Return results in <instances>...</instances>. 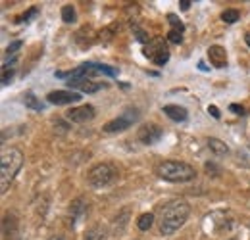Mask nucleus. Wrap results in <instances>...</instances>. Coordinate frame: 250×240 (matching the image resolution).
<instances>
[{"mask_svg": "<svg viewBox=\"0 0 250 240\" xmlns=\"http://www.w3.org/2000/svg\"><path fill=\"white\" fill-rule=\"evenodd\" d=\"M188 213H190V206L187 204V200H171L164 204L158 213L160 235L169 237L175 231H179L188 219Z\"/></svg>", "mask_w": 250, "mask_h": 240, "instance_id": "1", "label": "nucleus"}, {"mask_svg": "<svg viewBox=\"0 0 250 240\" xmlns=\"http://www.w3.org/2000/svg\"><path fill=\"white\" fill-rule=\"evenodd\" d=\"M23 165V154L18 148H6L0 156V192L4 194Z\"/></svg>", "mask_w": 250, "mask_h": 240, "instance_id": "2", "label": "nucleus"}, {"mask_svg": "<svg viewBox=\"0 0 250 240\" xmlns=\"http://www.w3.org/2000/svg\"><path fill=\"white\" fill-rule=\"evenodd\" d=\"M154 173L160 179L167 180V182H188V180H192L196 177V171H194V167L190 163L175 161V160L160 161L154 167Z\"/></svg>", "mask_w": 250, "mask_h": 240, "instance_id": "3", "label": "nucleus"}, {"mask_svg": "<svg viewBox=\"0 0 250 240\" xmlns=\"http://www.w3.org/2000/svg\"><path fill=\"white\" fill-rule=\"evenodd\" d=\"M116 179H118V169L112 163H106V161L96 163L94 167L89 169V175H87V182L93 188L108 186V184H112Z\"/></svg>", "mask_w": 250, "mask_h": 240, "instance_id": "4", "label": "nucleus"}, {"mask_svg": "<svg viewBox=\"0 0 250 240\" xmlns=\"http://www.w3.org/2000/svg\"><path fill=\"white\" fill-rule=\"evenodd\" d=\"M135 121H139V112H137L135 108H133V110H125L120 118L108 121V123L102 127V131H104V133H122V131H127L129 127H133Z\"/></svg>", "mask_w": 250, "mask_h": 240, "instance_id": "5", "label": "nucleus"}, {"mask_svg": "<svg viewBox=\"0 0 250 240\" xmlns=\"http://www.w3.org/2000/svg\"><path fill=\"white\" fill-rule=\"evenodd\" d=\"M143 54L148 60L154 61L156 65H164V63H167V60H169V50H167V46L164 44L162 39H152L148 44H145Z\"/></svg>", "mask_w": 250, "mask_h": 240, "instance_id": "6", "label": "nucleus"}, {"mask_svg": "<svg viewBox=\"0 0 250 240\" xmlns=\"http://www.w3.org/2000/svg\"><path fill=\"white\" fill-rule=\"evenodd\" d=\"M162 137H164V129H162L160 125H156V123H146V125H143V127L139 129V133H137L139 142H141V144H146V146L156 144Z\"/></svg>", "mask_w": 250, "mask_h": 240, "instance_id": "7", "label": "nucleus"}, {"mask_svg": "<svg viewBox=\"0 0 250 240\" xmlns=\"http://www.w3.org/2000/svg\"><path fill=\"white\" fill-rule=\"evenodd\" d=\"M87 211H89V202H87V198H85V196L75 198V200L69 204V208H67V219H69V225H71V227H75L79 221H83V217L87 215Z\"/></svg>", "mask_w": 250, "mask_h": 240, "instance_id": "8", "label": "nucleus"}, {"mask_svg": "<svg viewBox=\"0 0 250 240\" xmlns=\"http://www.w3.org/2000/svg\"><path fill=\"white\" fill-rule=\"evenodd\" d=\"M94 116H96V112H94V106H91V104H85V106H79V108H71V110H67V114H65L67 121L79 123V125L93 121Z\"/></svg>", "mask_w": 250, "mask_h": 240, "instance_id": "9", "label": "nucleus"}, {"mask_svg": "<svg viewBox=\"0 0 250 240\" xmlns=\"http://www.w3.org/2000/svg\"><path fill=\"white\" fill-rule=\"evenodd\" d=\"M46 100L50 104H56V106H67V104H75L81 100V94L75 92V90H52Z\"/></svg>", "mask_w": 250, "mask_h": 240, "instance_id": "10", "label": "nucleus"}, {"mask_svg": "<svg viewBox=\"0 0 250 240\" xmlns=\"http://www.w3.org/2000/svg\"><path fill=\"white\" fill-rule=\"evenodd\" d=\"M65 85L69 89H77L81 90V92H87V94H94V92H98V90L104 87V85L96 83L93 79H87V77H69L65 81Z\"/></svg>", "mask_w": 250, "mask_h": 240, "instance_id": "11", "label": "nucleus"}, {"mask_svg": "<svg viewBox=\"0 0 250 240\" xmlns=\"http://www.w3.org/2000/svg\"><path fill=\"white\" fill-rule=\"evenodd\" d=\"M208 58H210V63L214 65V67H225L227 65V52H225V48L223 46H219V44H214V46H210L208 48Z\"/></svg>", "mask_w": 250, "mask_h": 240, "instance_id": "12", "label": "nucleus"}, {"mask_svg": "<svg viewBox=\"0 0 250 240\" xmlns=\"http://www.w3.org/2000/svg\"><path fill=\"white\" fill-rule=\"evenodd\" d=\"M18 233V219L12 215V213H6L2 217V235L4 240H12Z\"/></svg>", "mask_w": 250, "mask_h": 240, "instance_id": "13", "label": "nucleus"}, {"mask_svg": "<svg viewBox=\"0 0 250 240\" xmlns=\"http://www.w3.org/2000/svg\"><path fill=\"white\" fill-rule=\"evenodd\" d=\"M162 112H164L171 121H177V123L187 120V110L181 108V106H177V104H167V106L162 108Z\"/></svg>", "mask_w": 250, "mask_h": 240, "instance_id": "14", "label": "nucleus"}, {"mask_svg": "<svg viewBox=\"0 0 250 240\" xmlns=\"http://www.w3.org/2000/svg\"><path fill=\"white\" fill-rule=\"evenodd\" d=\"M206 142H208V148L214 152V156H218V158H225V156L229 154V146H227L223 140H219V139L210 137Z\"/></svg>", "mask_w": 250, "mask_h": 240, "instance_id": "15", "label": "nucleus"}, {"mask_svg": "<svg viewBox=\"0 0 250 240\" xmlns=\"http://www.w3.org/2000/svg\"><path fill=\"white\" fill-rule=\"evenodd\" d=\"M23 104H25L27 108H31L33 112H42V110H44V104H42L33 92H25V94H23Z\"/></svg>", "mask_w": 250, "mask_h": 240, "instance_id": "16", "label": "nucleus"}, {"mask_svg": "<svg viewBox=\"0 0 250 240\" xmlns=\"http://www.w3.org/2000/svg\"><path fill=\"white\" fill-rule=\"evenodd\" d=\"M83 240H106V229L102 225H94L85 233Z\"/></svg>", "mask_w": 250, "mask_h": 240, "instance_id": "17", "label": "nucleus"}, {"mask_svg": "<svg viewBox=\"0 0 250 240\" xmlns=\"http://www.w3.org/2000/svg\"><path fill=\"white\" fill-rule=\"evenodd\" d=\"M154 213H143L139 219H137V227L141 229V231H148L152 225H154Z\"/></svg>", "mask_w": 250, "mask_h": 240, "instance_id": "18", "label": "nucleus"}, {"mask_svg": "<svg viewBox=\"0 0 250 240\" xmlns=\"http://www.w3.org/2000/svg\"><path fill=\"white\" fill-rule=\"evenodd\" d=\"M221 20H223L225 23H235L237 20H241V12L235 10V8H229V10H225V12L221 14Z\"/></svg>", "mask_w": 250, "mask_h": 240, "instance_id": "19", "label": "nucleus"}, {"mask_svg": "<svg viewBox=\"0 0 250 240\" xmlns=\"http://www.w3.org/2000/svg\"><path fill=\"white\" fill-rule=\"evenodd\" d=\"M62 20H63V23H73V21L77 20V14H75V8H73V6H63Z\"/></svg>", "mask_w": 250, "mask_h": 240, "instance_id": "20", "label": "nucleus"}, {"mask_svg": "<svg viewBox=\"0 0 250 240\" xmlns=\"http://www.w3.org/2000/svg\"><path fill=\"white\" fill-rule=\"evenodd\" d=\"M167 23L173 27V31H179V33H183V31H185V25L181 23V20H179L175 14H169V16H167Z\"/></svg>", "mask_w": 250, "mask_h": 240, "instance_id": "21", "label": "nucleus"}, {"mask_svg": "<svg viewBox=\"0 0 250 240\" xmlns=\"http://www.w3.org/2000/svg\"><path fill=\"white\" fill-rule=\"evenodd\" d=\"M167 40H169L171 44H181V42H183V33L171 29L169 33H167Z\"/></svg>", "mask_w": 250, "mask_h": 240, "instance_id": "22", "label": "nucleus"}, {"mask_svg": "<svg viewBox=\"0 0 250 240\" xmlns=\"http://www.w3.org/2000/svg\"><path fill=\"white\" fill-rule=\"evenodd\" d=\"M133 31H135V37H137V40L139 42H150V37L146 35V31H143L141 27H137V25H133Z\"/></svg>", "mask_w": 250, "mask_h": 240, "instance_id": "23", "label": "nucleus"}, {"mask_svg": "<svg viewBox=\"0 0 250 240\" xmlns=\"http://www.w3.org/2000/svg\"><path fill=\"white\" fill-rule=\"evenodd\" d=\"M127 217H129V208H125V210L122 211V213H120L118 217H116V223L120 221V227H118V233H122V231H124V227H125V225H127Z\"/></svg>", "mask_w": 250, "mask_h": 240, "instance_id": "24", "label": "nucleus"}, {"mask_svg": "<svg viewBox=\"0 0 250 240\" xmlns=\"http://www.w3.org/2000/svg\"><path fill=\"white\" fill-rule=\"evenodd\" d=\"M23 46V42L21 40H14L10 46H8V50H6V56H14L16 58V54H18V50Z\"/></svg>", "mask_w": 250, "mask_h": 240, "instance_id": "25", "label": "nucleus"}, {"mask_svg": "<svg viewBox=\"0 0 250 240\" xmlns=\"http://www.w3.org/2000/svg\"><path fill=\"white\" fill-rule=\"evenodd\" d=\"M116 29H118V23H114V25H110V27H106V29L102 31V33H100V40H104V42H106V40H110V39L114 37L112 33H114V31H116Z\"/></svg>", "mask_w": 250, "mask_h": 240, "instance_id": "26", "label": "nucleus"}, {"mask_svg": "<svg viewBox=\"0 0 250 240\" xmlns=\"http://www.w3.org/2000/svg\"><path fill=\"white\" fill-rule=\"evenodd\" d=\"M229 110H231L233 114H237V116H245V108H243V106H239V104H231V106H229Z\"/></svg>", "mask_w": 250, "mask_h": 240, "instance_id": "27", "label": "nucleus"}, {"mask_svg": "<svg viewBox=\"0 0 250 240\" xmlns=\"http://www.w3.org/2000/svg\"><path fill=\"white\" fill-rule=\"evenodd\" d=\"M33 16H37V8H31V10H29L27 14H23L18 21H29V18H33Z\"/></svg>", "mask_w": 250, "mask_h": 240, "instance_id": "28", "label": "nucleus"}, {"mask_svg": "<svg viewBox=\"0 0 250 240\" xmlns=\"http://www.w3.org/2000/svg\"><path fill=\"white\" fill-rule=\"evenodd\" d=\"M208 112H210V116H212V118L219 120V110L216 108V106H208Z\"/></svg>", "mask_w": 250, "mask_h": 240, "instance_id": "29", "label": "nucleus"}, {"mask_svg": "<svg viewBox=\"0 0 250 240\" xmlns=\"http://www.w3.org/2000/svg\"><path fill=\"white\" fill-rule=\"evenodd\" d=\"M206 171H208V175H210V171H214V175H218L219 169L214 165V163H206Z\"/></svg>", "mask_w": 250, "mask_h": 240, "instance_id": "30", "label": "nucleus"}, {"mask_svg": "<svg viewBox=\"0 0 250 240\" xmlns=\"http://www.w3.org/2000/svg\"><path fill=\"white\" fill-rule=\"evenodd\" d=\"M54 125H58L62 133H65V131H67V125H65V123H62V121H60V120H56V123H54Z\"/></svg>", "mask_w": 250, "mask_h": 240, "instance_id": "31", "label": "nucleus"}, {"mask_svg": "<svg viewBox=\"0 0 250 240\" xmlns=\"http://www.w3.org/2000/svg\"><path fill=\"white\" fill-rule=\"evenodd\" d=\"M179 4H181V10H188L190 8V0H181Z\"/></svg>", "mask_w": 250, "mask_h": 240, "instance_id": "32", "label": "nucleus"}, {"mask_svg": "<svg viewBox=\"0 0 250 240\" xmlns=\"http://www.w3.org/2000/svg\"><path fill=\"white\" fill-rule=\"evenodd\" d=\"M245 40H247V44L250 46V33H247V35H245Z\"/></svg>", "mask_w": 250, "mask_h": 240, "instance_id": "33", "label": "nucleus"}, {"mask_svg": "<svg viewBox=\"0 0 250 240\" xmlns=\"http://www.w3.org/2000/svg\"><path fill=\"white\" fill-rule=\"evenodd\" d=\"M48 240H63L62 237H52V239H48Z\"/></svg>", "mask_w": 250, "mask_h": 240, "instance_id": "34", "label": "nucleus"}]
</instances>
